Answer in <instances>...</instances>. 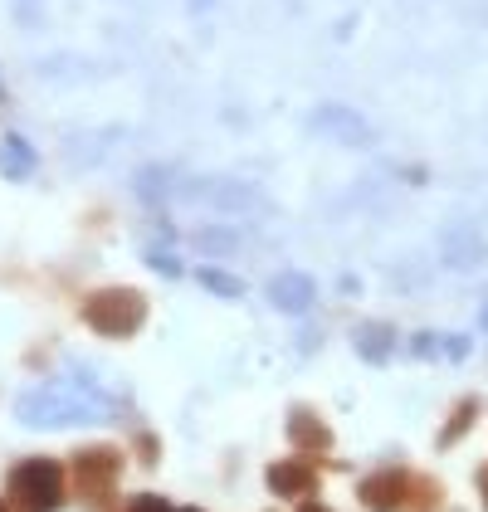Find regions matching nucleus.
<instances>
[{
	"label": "nucleus",
	"mask_w": 488,
	"mask_h": 512,
	"mask_svg": "<svg viewBox=\"0 0 488 512\" xmlns=\"http://www.w3.org/2000/svg\"><path fill=\"white\" fill-rule=\"evenodd\" d=\"M5 493H10V508L15 512H59L69 488H64V469L54 459H20L10 478H5Z\"/></svg>",
	"instance_id": "nucleus-1"
},
{
	"label": "nucleus",
	"mask_w": 488,
	"mask_h": 512,
	"mask_svg": "<svg viewBox=\"0 0 488 512\" xmlns=\"http://www.w3.org/2000/svg\"><path fill=\"white\" fill-rule=\"evenodd\" d=\"M83 322L98 337H132L147 322V298L137 288H98L83 298Z\"/></svg>",
	"instance_id": "nucleus-2"
},
{
	"label": "nucleus",
	"mask_w": 488,
	"mask_h": 512,
	"mask_svg": "<svg viewBox=\"0 0 488 512\" xmlns=\"http://www.w3.org/2000/svg\"><path fill=\"white\" fill-rule=\"evenodd\" d=\"M74 493H79L88 508H103L108 503V493L118 488V473H122V454L118 449H108V444H93V449H79L74 454Z\"/></svg>",
	"instance_id": "nucleus-3"
},
{
	"label": "nucleus",
	"mask_w": 488,
	"mask_h": 512,
	"mask_svg": "<svg viewBox=\"0 0 488 512\" xmlns=\"http://www.w3.org/2000/svg\"><path fill=\"white\" fill-rule=\"evenodd\" d=\"M410 488H415V473L406 469H376L362 478V488H357V498H362L366 512H401L410 503Z\"/></svg>",
	"instance_id": "nucleus-4"
},
{
	"label": "nucleus",
	"mask_w": 488,
	"mask_h": 512,
	"mask_svg": "<svg viewBox=\"0 0 488 512\" xmlns=\"http://www.w3.org/2000/svg\"><path fill=\"white\" fill-rule=\"evenodd\" d=\"M264 483H269V493H279V498H308V493H318V469L313 464H303V459H279V464H269L264 473Z\"/></svg>",
	"instance_id": "nucleus-5"
},
{
	"label": "nucleus",
	"mask_w": 488,
	"mask_h": 512,
	"mask_svg": "<svg viewBox=\"0 0 488 512\" xmlns=\"http://www.w3.org/2000/svg\"><path fill=\"white\" fill-rule=\"evenodd\" d=\"M288 444H293L298 454H327V449H332V430L318 420V410L293 405V410H288Z\"/></svg>",
	"instance_id": "nucleus-6"
},
{
	"label": "nucleus",
	"mask_w": 488,
	"mask_h": 512,
	"mask_svg": "<svg viewBox=\"0 0 488 512\" xmlns=\"http://www.w3.org/2000/svg\"><path fill=\"white\" fill-rule=\"evenodd\" d=\"M269 298H274L284 313H303V308H313V278L308 274H279L269 283Z\"/></svg>",
	"instance_id": "nucleus-7"
},
{
	"label": "nucleus",
	"mask_w": 488,
	"mask_h": 512,
	"mask_svg": "<svg viewBox=\"0 0 488 512\" xmlns=\"http://www.w3.org/2000/svg\"><path fill=\"white\" fill-rule=\"evenodd\" d=\"M313 127H318V132H337V137L352 142V147H366V142H371L366 122L357 118V113H347V108H323V113H313Z\"/></svg>",
	"instance_id": "nucleus-8"
},
{
	"label": "nucleus",
	"mask_w": 488,
	"mask_h": 512,
	"mask_svg": "<svg viewBox=\"0 0 488 512\" xmlns=\"http://www.w3.org/2000/svg\"><path fill=\"white\" fill-rule=\"evenodd\" d=\"M352 347L366 356V361H391V347H396V332H391V322H362L357 332H352Z\"/></svg>",
	"instance_id": "nucleus-9"
},
{
	"label": "nucleus",
	"mask_w": 488,
	"mask_h": 512,
	"mask_svg": "<svg viewBox=\"0 0 488 512\" xmlns=\"http://www.w3.org/2000/svg\"><path fill=\"white\" fill-rule=\"evenodd\" d=\"M30 166H35V152H30L25 137H5V142H0V171H5L10 181H25Z\"/></svg>",
	"instance_id": "nucleus-10"
},
{
	"label": "nucleus",
	"mask_w": 488,
	"mask_h": 512,
	"mask_svg": "<svg viewBox=\"0 0 488 512\" xmlns=\"http://www.w3.org/2000/svg\"><path fill=\"white\" fill-rule=\"evenodd\" d=\"M474 420H479V395H469V400H459L454 405V415H449V425L440 430V449H454L464 434L474 430Z\"/></svg>",
	"instance_id": "nucleus-11"
},
{
	"label": "nucleus",
	"mask_w": 488,
	"mask_h": 512,
	"mask_svg": "<svg viewBox=\"0 0 488 512\" xmlns=\"http://www.w3.org/2000/svg\"><path fill=\"white\" fill-rule=\"evenodd\" d=\"M196 283H205L210 293H225V298H240V293H244V283H240V278L220 274V269H196Z\"/></svg>",
	"instance_id": "nucleus-12"
},
{
	"label": "nucleus",
	"mask_w": 488,
	"mask_h": 512,
	"mask_svg": "<svg viewBox=\"0 0 488 512\" xmlns=\"http://www.w3.org/2000/svg\"><path fill=\"white\" fill-rule=\"evenodd\" d=\"M406 508H440V483H435V478H415Z\"/></svg>",
	"instance_id": "nucleus-13"
},
{
	"label": "nucleus",
	"mask_w": 488,
	"mask_h": 512,
	"mask_svg": "<svg viewBox=\"0 0 488 512\" xmlns=\"http://www.w3.org/2000/svg\"><path fill=\"white\" fill-rule=\"evenodd\" d=\"M127 512H176V508H171V503H162L157 493H142V498H137Z\"/></svg>",
	"instance_id": "nucleus-14"
},
{
	"label": "nucleus",
	"mask_w": 488,
	"mask_h": 512,
	"mask_svg": "<svg viewBox=\"0 0 488 512\" xmlns=\"http://www.w3.org/2000/svg\"><path fill=\"white\" fill-rule=\"evenodd\" d=\"M479 493H484V512H488V464L479 469Z\"/></svg>",
	"instance_id": "nucleus-15"
},
{
	"label": "nucleus",
	"mask_w": 488,
	"mask_h": 512,
	"mask_svg": "<svg viewBox=\"0 0 488 512\" xmlns=\"http://www.w3.org/2000/svg\"><path fill=\"white\" fill-rule=\"evenodd\" d=\"M298 512H332V508H323V503H313V498H303V503H298Z\"/></svg>",
	"instance_id": "nucleus-16"
},
{
	"label": "nucleus",
	"mask_w": 488,
	"mask_h": 512,
	"mask_svg": "<svg viewBox=\"0 0 488 512\" xmlns=\"http://www.w3.org/2000/svg\"><path fill=\"white\" fill-rule=\"evenodd\" d=\"M176 512H201V508H176Z\"/></svg>",
	"instance_id": "nucleus-17"
},
{
	"label": "nucleus",
	"mask_w": 488,
	"mask_h": 512,
	"mask_svg": "<svg viewBox=\"0 0 488 512\" xmlns=\"http://www.w3.org/2000/svg\"><path fill=\"white\" fill-rule=\"evenodd\" d=\"M0 512H10V508H5V503H0Z\"/></svg>",
	"instance_id": "nucleus-18"
},
{
	"label": "nucleus",
	"mask_w": 488,
	"mask_h": 512,
	"mask_svg": "<svg viewBox=\"0 0 488 512\" xmlns=\"http://www.w3.org/2000/svg\"><path fill=\"white\" fill-rule=\"evenodd\" d=\"M484 327H488V313H484Z\"/></svg>",
	"instance_id": "nucleus-19"
}]
</instances>
